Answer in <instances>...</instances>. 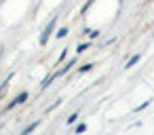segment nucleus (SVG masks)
<instances>
[{"mask_svg": "<svg viewBox=\"0 0 154 135\" xmlns=\"http://www.w3.org/2000/svg\"><path fill=\"white\" fill-rule=\"evenodd\" d=\"M55 26H57V17H53V19H51V21L47 23V28H45V32L40 34V38H38V42H40L42 47H45V44L49 42V38H51V34L55 32Z\"/></svg>", "mask_w": 154, "mask_h": 135, "instance_id": "obj_1", "label": "nucleus"}, {"mask_svg": "<svg viewBox=\"0 0 154 135\" xmlns=\"http://www.w3.org/2000/svg\"><path fill=\"white\" fill-rule=\"evenodd\" d=\"M28 97H30V93H28V91H21V93H19V95H17V97H15V99H13V101H11L9 106H7V110H11L13 106H19V103H26V101H28Z\"/></svg>", "mask_w": 154, "mask_h": 135, "instance_id": "obj_2", "label": "nucleus"}, {"mask_svg": "<svg viewBox=\"0 0 154 135\" xmlns=\"http://www.w3.org/2000/svg\"><path fill=\"white\" fill-rule=\"evenodd\" d=\"M2 53H5V47H2V44H0V59H2Z\"/></svg>", "mask_w": 154, "mask_h": 135, "instance_id": "obj_12", "label": "nucleus"}, {"mask_svg": "<svg viewBox=\"0 0 154 135\" xmlns=\"http://www.w3.org/2000/svg\"><path fill=\"white\" fill-rule=\"evenodd\" d=\"M66 51H68V49H63V51H61V55H59V61H63V59H66V55H68Z\"/></svg>", "mask_w": 154, "mask_h": 135, "instance_id": "obj_11", "label": "nucleus"}, {"mask_svg": "<svg viewBox=\"0 0 154 135\" xmlns=\"http://www.w3.org/2000/svg\"><path fill=\"white\" fill-rule=\"evenodd\" d=\"M91 70H93V63H85V66H80V68H78V72H80V74L91 72Z\"/></svg>", "mask_w": 154, "mask_h": 135, "instance_id": "obj_5", "label": "nucleus"}, {"mask_svg": "<svg viewBox=\"0 0 154 135\" xmlns=\"http://www.w3.org/2000/svg\"><path fill=\"white\" fill-rule=\"evenodd\" d=\"M85 131H87V124H85V122H80V124L74 129V133H76V135H78V133H85Z\"/></svg>", "mask_w": 154, "mask_h": 135, "instance_id": "obj_7", "label": "nucleus"}, {"mask_svg": "<svg viewBox=\"0 0 154 135\" xmlns=\"http://www.w3.org/2000/svg\"><path fill=\"white\" fill-rule=\"evenodd\" d=\"M55 36H57V38H66V36H68V28H61V30H59Z\"/></svg>", "mask_w": 154, "mask_h": 135, "instance_id": "obj_8", "label": "nucleus"}, {"mask_svg": "<svg viewBox=\"0 0 154 135\" xmlns=\"http://www.w3.org/2000/svg\"><path fill=\"white\" fill-rule=\"evenodd\" d=\"M87 49H89V44H78V47H76V53H85Z\"/></svg>", "mask_w": 154, "mask_h": 135, "instance_id": "obj_9", "label": "nucleus"}, {"mask_svg": "<svg viewBox=\"0 0 154 135\" xmlns=\"http://www.w3.org/2000/svg\"><path fill=\"white\" fill-rule=\"evenodd\" d=\"M76 120H78V112H74V114H70V116H68V124H74Z\"/></svg>", "mask_w": 154, "mask_h": 135, "instance_id": "obj_6", "label": "nucleus"}, {"mask_svg": "<svg viewBox=\"0 0 154 135\" xmlns=\"http://www.w3.org/2000/svg\"><path fill=\"white\" fill-rule=\"evenodd\" d=\"M139 59H141V55H139V53H137V55H133V57H131V59H129V61L125 63V68H127V70H129V68H133V66H135V63H137Z\"/></svg>", "mask_w": 154, "mask_h": 135, "instance_id": "obj_4", "label": "nucleus"}, {"mask_svg": "<svg viewBox=\"0 0 154 135\" xmlns=\"http://www.w3.org/2000/svg\"><path fill=\"white\" fill-rule=\"evenodd\" d=\"M89 36H91V38H97V36H99V32H97V30H93V32H89Z\"/></svg>", "mask_w": 154, "mask_h": 135, "instance_id": "obj_10", "label": "nucleus"}, {"mask_svg": "<svg viewBox=\"0 0 154 135\" xmlns=\"http://www.w3.org/2000/svg\"><path fill=\"white\" fill-rule=\"evenodd\" d=\"M38 124H40V120H34V122H32V124H28V127H26V129H23V131H21V135H30V133H34V131H36V127H38Z\"/></svg>", "mask_w": 154, "mask_h": 135, "instance_id": "obj_3", "label": "nucleus"}]
</instances>
